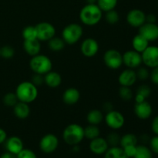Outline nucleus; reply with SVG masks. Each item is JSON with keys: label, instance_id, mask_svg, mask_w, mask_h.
Returning a JSON list of instances; mask_svg holds the SVG:
<instances>
[{"label": "nucleus", "instance_id": "a19ab883", "mask_svg": "<svg viewBox=\"0 0 158 158\" xmlns=\"http://www.w3.org/2000/svg\"><path fill=\"white\" fill-rule=\"evenodd\" d=\"M150 149L152 152L158 154V135L154 136L150 140Z\"/></svg>", "mask_w": 158, "mask_h": 158}, {"label": "nucleus", "instance_id": "a18cd8bd", "mask_svg": "<svg viewBox=\"0 0 158 158\" xmlns=\"http://www.w3.org/2000/svg\"><path fill=\"white\" fill-rule=\"evenodd\" d=\"M7 139V133L4 129L0 127V144L4 143Z\"/></svg>", "mask_w": 158, "mask_h": 158}, {"label": "nucleus", "instance_id": "1a4fd4ad", "mask_svg": "<svg viewBox=\"0 0 158 158\" xmlns=\"http://www.w3.org/2000/svg\"><path fill=\"white\" fill-rule=\"evenodd\" d=\"M59 146V139L55 134H47L40 141V148L45 154H52Z\"/></svg>", "mask_w": 158, "mask_h": 158}, {"label": "nucleus", "instance_id": "473e14b6", "mask_svg": "<svg viewBox=\"0 0 158 158\" xmlns=\"http://www.w3.org/2000/svg\"><path fill=\"white\" fill-rule=\"evenodd\" d=\"M106 15H105V19H106V23L110 25H115L120 20V15L119 13L117 12V11H116L115 9H113V10L108 11V12H105Z\"/></svg>", "mask_w": 158, "mask_h": 158}, {"label": "nucleus", "instance_id": "393cba45", "mask_svg": "<svg viewBox=\"0 0 158 158\" xmlns=\"http://www.w3.org/2000/svg\"><path fill=\"white\" fill-rule=\"evenodd\" d=\"M104 158H128L121 147H110L105 153Z\"/></svg>", "mask_w": 158, "mask_h": 158}, {"label": "nucleus", "instance_id": "20e7f679", "mask_svg": "<svg viewBox=\"0 0 158 158\" xmlns=\"http://www.w3.org/2000/svg\"><path fill=\"white\" fill-rule=\"evenodd\" d=\"M29 66L34 73L45 75L52 70V63L49 57L40 53L32 56L29 61Z\"/></svg>", "mask_w": 158, "mask_h": 158}, {"label": "nucleus", "instance_id": "7c9ffc66", "mask_svg": "<svg viewBox=\"0 0 158 158\" xmlns=\"http://www.w3.org/2000/svg\"><path fill=\"white\" fill-rule=\"evenodd\" d=\"M22 36L24 40H37V33L35 26H28L23 29Z\"/></svg>", "mask_w": 158, "mask_h": 158}, {"label": "nucleus", "instance_id": "5701e85b", "mask_svg": "<svg viewBox=\"0 0 158 158\" xmlns=\"http://www.w3.org/2000/svg\"><path fill=\"white\" fill-rule=\"evenodd\" d=\"M149 46V41L140 34H137L132 40V47L134 50L142 53Z\"/></svg>", "mask_w": 158, "mask_h": 158}, {"label": "nucleus", "instance_id": "6e6552de", "mask_svg": "<svg viewBox=\"0 0 158 158\" xmlns=\"http://www.w3.org/2000/svg\"><path fill=\"white\" fill-rule=\"evenodd\" d=\"M104 120L108 127L114 131L122 128L125 123L124 116L123 114L115 110L106 113V116H104Z\"/></svg>", "mask_w": 158, "mask_h": 158}, {"label": "nucleus", "instance_id": "2eb2a0df", "mask_svg": "<svg viewBox=\"0 0 158 158\" xmlns=\"http://www.w3.org/2000/svg\"><path fill=\"white\" fill-rule=\"evenodd\" d=\"M134 111L137 117L140 120H147L150 118L152 114L153 110L151 103L147 100L140 103H136L134 105Z\"/></svg>", "mask_w": 158, "mask_h": 158}, {"label": "nucleus", "instance_id": "7ed1b4c3", "mask_svg": "<svg viewBox=\"0 0 158 158\" xmlns=\"http://www.w3.org/2000/svg\"><path fill=\"white\" fill-rule=\"evenodd\" d=\"M84 138V127L78 123H70L63 130V139L68 145H78Z\"/></svg>", "mask_w": 158, "mask_h": 158}, {"label": "nucleus", "instance_id": "72a5a7b5", "mask_svg": "<svg viewBox=\"0 0 158 158\" xmlns=\"http://www.w3.org/2000/svg\"><path fill=\"white\" fill-rule=\"evenodd\" d=\"M3 103L6 106L13 107L15 104L19 102L17 96L15 93H8L3 97Z\"/></svg>", "mask_w": 158, "mask_h": 158}, {"label": "nucleus", "instance_id": "2f4dec72", "mask_svg": "<svg viewBox=\"0 0 158 158\" xmlns=\"http://www.w3.org/2000/svg\"><path fill=\"white\" fill-rule=\"evenodd\" d=\"M119 97L124 101H129L133 99L134 94H133L132 89L129 86H120V89H119Z\"/></svg>", "mask_w": 158, "mask_h": 158}, {"label": "nucleus", "instance_id": "423d86ee", "mask_svg": "<svg viewBox=\"0 0 158 158\" xmlns=\"http://www.w3.org/2000/svg\"><path fill=\"white\" fill-rule=\"evenodd\" d=\"M103 62L109 69H118L123 65V56L117 49H108L103 55Z\"/></svg>", "mask_w": 158, "mask_h": 158}, {"label": "nucleus", "instance_id": "ddd939ff", "mask_svg": "<svg viewBox=\"0 0 158 158\" xmlns=\"http://www.w3.org/2000/svg\"><path fill=\"white\" fill-rule=\"evenodd\" d=\"M126 19L130 26L132 27L140 28L146 23V14L140 9H134L129 11Z\"/></svg>", "mask_w": 158, "mask_h": 158}, {"label": "nucleus", "instance_id": "4be33fe9", "mask_svg": "<svg viewBox=\"0 0 158 158\" xmlns=\"http://www.w3.org/2000/svg\"><path fill=\"white\" fill-rule=\"evenodd\" d=\"M14 115L20 120H24L29 117L30 114V106L29 103L19 101L13 106Z\"/></svg>", "mask_w": 158, "mask_h": 158}, {"label": "nucleus", "instance_id": "39448f33", "mask_svg": "<svg viewBox=\"0 0 158 158\" xmlns=\"http://www.w3.org/2000/svg\"><path fill=\"white\" fill-rule=\"evenodd\" d=\"M83 34V27L76 23H69L63 28L62 31V38L66 44L73 45L80 41Z\"/></svg>", "mask_w": 158, "mask_h": 158}, {"label": "nucleus", "instance_id": "aec40b11", "mask_svg": "<svg viewBox=\"0 0 158 158\" xmlns=\"http://www.w3.org/2000/svg\"><path fill=\"white\" fill-rule=\"evenodd\" d=\"M44 83L50 88H57L61 85L62 77L56 71H49L44 75Z\"/></svg>", "mask_w": 158, "mask_h": 158}, {"label": "nucleus", "instance_id": "f257e3e1", "mask_svg": "<svg viewBox=\"0 0 158 158\" xmlns=\"http://www.w3.org/2000/svg\"><path fill=\"white\" fill-rule=\"evenodd\" d=\"M103 17V11L97 4H86L80 12V19L83 25L94 26L98 24Z\"/></svg>", "mask_w": 158, "mask_h": 158}, {"label": "nucleus", "instance_id": "a878e982", "mask_svg": "<svg viewBox=\"0 0 158 158\" xmlns=\"http://www.w3.org/2000/svg\"><path fill=\"white\" fill-rule=\"evenodd\" d=\"M47 42L49 49L53 52H60V51L63 50L66 45V43L63 40V38L56 37V35Z\"/></svg>", "mask_w": 158, "mask_h": 158}, {"label": "nucleus", "instance_id": "f8f14e48", "mask_svg": "<svg viewBox=\"0 0 158 158\" xmlns=\"http://www.w3.org/2000/svg\"><path fill=\"white\" fill-rule=\"evenodd\" d=\"M100 46L95 39L86 38L82 42L80 45V51L84 56L90 58L94 57L98 53Z\"/></svg>", "mask_w": 158, "mask_h": 158}, {"label": "nucleus", "instance_id": "412c9836", "mask_svg": "<svg viewBox=\"0 0 158 158\" xmlns=\"http://www.w3.org/2000/svg\"><path fill=\"white\" fill-rule=\"evenodd\" d=\"M23 49L25 52L31 57L40 53L41 51V43L39 40H24Z\"/></svg>", "mask_w": 158, "mask_h": 158}, {"label": "nucleus", "instance_id": "c9c22d12", "mask_svg": "<svg viewBox=\"0 0 158 158\" xmlns=\"http://www.w3.org/2000/svg\"><path fill=\"white\" fill-rule=\"evenodd\" d=\"M120 137H121L117 132H111L108 134L106 140L109 147H117L120 145Z\"/></svg>", "mask_w": 158, "mask_h": 158}, {"label": "nucleus", "instance_id": "49530a36", "mask_svg": "<svg viewBox=\"0 0 158 158\" xmlns=\"http://www.w3.org/2000/svg\"><path fill=\"white\" fill-rule=\"evenodd\" d=\"M103 109L105 112L108 113V112H110V111H111L114 110V106H113V104L110 103V102H106V103H103Z\"/></svg>", "mask_w": 158, "mask_h": 158}, {"label": "nucleus", "instance_id": "79ce46f5", "mask_svg": "<svg viewBox=\"0 0 158 158\" xmlns=\"http://www.w3.org/2000/svg\"><path fill=\"white\" fill-rule=\"evenodd\" d=\"M136 148H137V145L136 146H128L126 148H123V151H124L125 154L127 156L128 158H134V154L136 152Z\"/></svg>", "mask_w": 158, "mask_h": 158}, {"label": "nucleus", "instance_id": "c03bdc74", "mask_svg": "<svg viewBox=\"0 0 158 158\" xmlns=\"http://www.w3.org/2000/svg\"><path fill=\"white\" fill-rule=\"evenodd\" d=\"M151 129H152L154 134L158 135V116L154 117L152 123H151Z\"/></svg>", "mask_w": 158, "mask_h": 158}, {"label": "nucleus", "instance_id": "58836bf2", "mask_svg": "<svg viewBox=\"0 0 158 158\" xmlns=\"http://www.w3.org/2000/svg\"><path fill=\"white\" fill-rule=\"evenodd\" d=\"M16 158H37L36 154L30 149L23 148L16 155Z\"/></svg>", "mask_w": 158, "mask_h": 158}, {"label": "nucleus", "instance_id": "9d476101", "mask_svg": "<svg viewBox=\"0 0 158 158\" xmlns=\"http://www.w3.org/2000/svg\"><path fill=\"white\" fill-rule=\"evenodd\" d=\"M142 62L146 66L154 68L158 66V46H148L141 53Z\"/></svg>", "mask_w": 158, "mask_h": 158}, {"label": "nucleus", "instance_id": "f3484780", "mask_svg": "<svg viewBox=\"0 0 158 158\" xmlns=\"http://www.w3.org/2000/svg\"><path fill=\"white\" fill-rule=\"evenodd\" d=\"M89 148L91 152L94 153V154L101 155L106 153V151L109 148V145L106 139L98 137L90 140Z\"/></svg>", "mask_w": 158, "mask_h": 158}, {"label": "nucleus", "instance_id": "4c0bfd02", "mask_svg": "<svg viewBox=\"0 0 158 158\" xmlns=\"http://www.w3.org/2000/svg\"><path fill=\"white\" fill-rule=\"evenodd\" d=\"M136 74H137V80H140L141 81H144V80H148L150 77L149 71L146 67H143V66L138 67V69L136 72Z\"/></svg>", "mask_w": 158, "mask_h": 158}, {"label": "nucleus", "instance_id": "8fccbe9b", "mask_svg": "<svg viewBox=\"0 0 158 158\" xmlns=\"http://www.w3.org/2000/svg\"><path fill=\"white\" fill-rule=\"evenodd\" d=\"M87 4H97V0H86Z\"/></svg>", "mask_w": 158, "mask_h": 158}, {"label": "nucleus", "instance_id": "0eeeda50", "mask_svg": "<svg viewBox=\"0 0 158 158\" xmlns=\"http://www.w3.org/2000/svg\"><path fill=\"white\" fill-rule=\"evenodd\" d=\"M35 26L37 33V40L40 42L49 41L50 39L56 35V28L52 23L48 22L39 23Z\"/></svg>", "mask_w": 158, "mask_h": 158}, {"label": "nucleus", "instance_id": "3c124183", "mask_svg": "<svg viewBox=\"0 0 158 158\" xmlns=\"http://www.w3.org/2000/svg\"><path fill=\"white\" fill-rule=\"evenodd\" d=\"M0 57H1V56H0Z\"/></svg>", "mask_w": 158, "mask_h": 158}, {"label": "nucleus", "instance_id": "bb28decb", "mask_svg": "<svg viewBox=\"0 0 158 158\" xmlns=\"http://www.w3.org/2000/svg\"><path fill=\"white\" fill-rule=\"evenodd\" d=\"M137 137L135 134H126L120 137V147L122 148H126L128 146H136L137 145Z\"/></svg>", "mask_w": 158, "mask_h": 158}, {"label": "nucleus", "instance_id": "c756f323", "mask_svg": "<svg viewBox=\"0 0 158 158\" xmlns=\"http://www.w3.org/2000/svg\"><path fill=\"white\" fill-rule=\"evenodd\" d=\"M117 2L118 0H97V4L103 12H106L115 9Z\"/></svg>", "mask_w": 158, "mask_h": 158}, {"label": "nucleus", "instance_id": "b1692460", "mask_svg": "<svg viewBox=\"0 0 158 158\" xmlns=\"http://www.w3.org/2000/svg\"><path fill=\"white\" fill-rule=\"evenodd\" d=\"M103 120H104V116H103V112L100 110H91L86 115V120L89 123V124L98 126L103 122Z\"/></svg>", "mask_w": 158, "mask_h": 158}, {"label": "nucleus", "instance_id": "a211bd4d", "mask_svg": "<svg viewBox=\"0 0 158 158\" xmlns=\"http://www.w3.org/2000/svg\"><path fill=\"white\" fill-rule=\"evenodd\" d=\"M137 77L136 71L129 68L122 71L118 77V82L120 86L131 87L137 82Z\"/></svg>", "mask_w": 158, "mask_h": 158}, {"label": "nucleus", "instance_id": "4468645a", "mask_svg": "<svg viewBox=\"0 0 158 158\" xmlns=\"http://www.w3.org/2000/svg\"><path fill=\"white\" fill-rule=\"evenodd\" d=\"M139 34L149 42L158 40V26L156 23H145L139 28Z\"/></svg>", "mask_w": 158, "mask_h": 158}, {"label": "nucleus", "instance_id": "c85d7f7f", "mask_svg": "<svg viewBox=\"0 0 158 158\" xmlns=\"http://www.w3.org/2000/svg\"><path fill=\"white\" fill-rule=\"evenodd\" d=\"M152 151L145 145H137L134 158H152Z\"/></svg>", "mask_w": 158, "mask_h": 158}, {"label": "nucleus", "instance_id": "e433bc0d", "mask_svg": "<svg viewBox=\"0 0 158 158\" xmlns=\"http://www.w3.org/2000/svg\"><path fill=\"white\" fill-rule=\"evenodd\" d=\"M151 94V89L149 86L148 85H141V86H139L137 89V92L136 94H138V95L143 97L144 99H147Z\"/></svg>", "mask_w": 158, "mask_h": 158}, {"label": "nucleus", "instance_id": "f704fd0d", "mask_svg": "<svg viewBox=\"0 0 158 158\" xmlns=\"http://www.w3.org/2000/svg\"><path fill=\"white\" fill-rule=\"evenodd\" d=\"M15 55V49L12 46L6 45L0 48V56L6 60L12 59Z\"/></svg>", "mask_w": 158, "mask_h": 158}, {"label": "nucleus", "instance_id": "dca6fc26", "mask_svg": "<svg viewBox=\"0 0 158 158\" xmlns=\"http://www.w3.org/2000/svg\"><path fill=\"white\" fill-rule=\"evenodd\" d=\"M5 148L6 151L17 155L24 148V144L20 137L17 136H12L7 139L5 141Z\"/></svg>", "mask_w": 158, "mask_h": 158}, {"label": "nucleus", "instance_id": "6ab92c4d", "mask_svg": "<svg viewBox=\"0 0 158 158\" xmlns=\"http://www.w3.org/2000/svg\"><path fill=\"white\" fill-rule=\"evenodd\" d=\"M80 99V93L79 89L74 87H69L65 89L63 94V101L65 104L73 106L77 104Z\"/></svg>", "mask_w": 158, "mask_h": 158}, {"label": "nucleus", "instance_id": "cd10ccee", "mask_svg": "<svg viewBox=\"0 0 158 158\" xmlns=\"http://www.w3.org/2000/svg\"><path fill=\"white\" fill-rule=\"evenodd\" d=\"M100 130L97 125L89 124L84 128V137L91 140L100 137Z\"/></svg>", "mask_w": 158, "mask_h": 158}, {"label": "nucleus", "instance_id": "37998d69", "mask_svg": "<svg viewBox=\"0 0 158 158\" xmlns=\"http://www.w3.org/2000/svg\"><path fill=\"white\" fill-rule=\"evenodd\" d=\"M150 78L154 84L158 85V66L153 68L152 71L150 73Z\"/></svg>", "mask_w": 158, "mask_h": 158}, {"label": "nucleus", "instance_id": "f03ea898", "mask_svg": "<svg viewBox=\"0 0 158 158\" xmlns=\"http://www.w3.org/2000/svg\"><path fill=\"white\" fill-rule=\"evenodd\" d=\"M15 94L19 101L30 103L35 101L38 97V87L30 81L22 82L17 86Z\"/></svg>", "mask_w": 158, "mask_h": 158}, {"label": "nucleus", "instance_id": "de8ad7c7", "mask_svg": "<svg viewBox=\"0 0 158 158\" xmlns=\"http://www.w3.org/2000/svg\"><path fill=\"white\" fill-rule=\"evenodd\" d=\"M157 21V18H156L155 15L154 14H149V15H146V23H155Z\"/></svg>", "mask_w": 158, "mask_h": 158}, {"label": "nucleus", "instance_id": "9b49d317", "mask_svg": "<svg viewBox=\"0 0 158 158\" xmlns=\"http://www.w3.org/2000/svg\"><path fill=\"white\" fill-rule=\"evenodd\" d=\"M123 56V64L129 69H137L143 63L141 53L135 50H128L122 54Z\"/></svg>", "mask_w": 158, "mask_h": 158}, {"label": "nucleus", "instance_id": "09e8293b", "mask_svg": "<svg viewBox=\"0 0 158 158\" xmlns=\"http://www.w3.org/2000/svg\"><path fill=\"white\" fill-rule=\"evenodd\" d=\"M0 158H16V155L6 151V153H3V154L0 156Z\"/></svg>", "mask_w": 158, "mask_h": 158}, {"label": "nucleus", "instance_id": "ea45409f", "mask_svg": "<svg viewBox=\"0 0 158 158\" xmlns=\"http://www.w3.org/2000/svg\"><path fill=\"white\" fill-rule=\"evenodd\" d=\"M32 82L35 86H40L44 83V75H41V74L34 73L33 77L32 78Z\"/></svg>", "mask_w": 158, "mask_h": 158}]
</instances>
